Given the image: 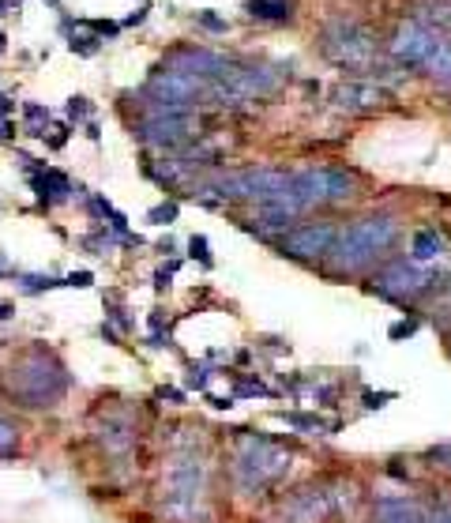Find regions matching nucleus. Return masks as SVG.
<instances>
[{
  "instance_id": "2",
  "label": "nucleus",
  "mask_w": 451,
  "mask_h": 523,
  "mask_svg": "<svg viewBox=\"0 0 451 523\" xmlns=\"http://www.w3.org/2000/svg\"><path fill=\"white\" fill-rule=\"evenodd\" d=\"M391 241H395V222L383 218V215H373V218L354 222V226L331 245V253H335V264L342 271H357V268L373 264Z\"/></svg>"
},
{
  "instance_id": "16",
  "label": "nucleus",
  "mask_w": 451,
  "mask_h": 523,
  "mask_svg": "<svg viewBox=\"0 0 451 523\" xmlns=\"http://www.w3.org/2000/svg\"><path fill=\"white\" fill-rule=\"evenodd\" d=\"M245 11L252 19H290V0H248Z\"/></svg>"
},
{
  "instance_id": "25",
  "label": "nucleus",
  "mask_w": 451,
  "mask_h": 523,
  "mask_svg": "<svg viewBox=\"0 0 451 523\" xmlns=\"http://www.w3.org/2000/svg\"><path fill=\"white\" fill-rule=\"evenodd\" d=\"M90 106H87V98H68V117L72 121H79V117H87Z\"/></svg>"
},
{
  "instance_id": "10",
  "label": "nucleus",
  "mask_w": 451,
  "mask_h": 523,
  "mask_svg": "<svg viewBox=\"0 0 451 523\" xmlns=\"http://www.w3.org/2000/svg\"><path fill=\"white\" fill-rule=\"evenodd\" d=\"M433 31L425 27V23H403L399 31H395V38H391V57L399 60V64H425V57H429V49H433Z\"/></svg>"
},
{
  "instance_id": "30",
  "label": "nucleus",
  "mask_w": 451,
  "mask_h": 523,
  "mask_svg": "<svg viewBox=\"0 0 451 523\" xmlns=\"http://www.w3.org/2000/svg\"><path fill=\"white\" fill-rule=\"evenodd\" d=\"M16 113V102H11L8 95H0V117H11Z\"/></svg>"
},
{
  "instance_id": "5",
  "label": "nucleus",
  "mask_w": 451,
  "mask_h": 523,
  "mask_svg": "<svg viewBox=\"0 0 451 523\" xmlns=\"http://www.w3.org/2000/svg\"><path fill=\"white\" fill-rule=\"evenodd\" d=\"M290 174L282 169H241V174H226L215 181V192L222 200H275L286 189Z\"/></svg>"
},
{
  "instance_id": "29",
  "label": "nucleus",
  "mask_w": 451,
  "mask_h": 523,
  "mask_svg": "<svg viewBox=\"0 0 451 523\" xmlns=\"http://www.w3.org/2000/svg\"><path fill=\"white\" fill-rule=\"evenodd\" d=\"M95 31L105 34V38H117V31H121V27H117V23H95Z\"/></svg>"
},
{
  "instance_id": "28",
  "label": "nucleus",
  "mask_w": 451,
  "mask_h": 523,
  "mask_svg": "<svg viewBox=\"0 0 451 523\" xmlns=\"http://www.w3.org/2000/svg\"><path fill=\"white\" fill-rule=\"evenodd\" d=\"M147 11H151L147 4H143V8H136V11H132V16L124 19V27H136V23H143V19H147Z\"/></svg>"
},
{
  "instance_id": "35",
  "label": "nucleus",
  "mask_w": 451,
  "mask_h": 523,
  "mask_svg": "<svg viewBox=\"0 0 451 523\" xmlns=\"http://www.w3.org/2000/svg\"><path fill=\"white\" fill-rule=\"evenodd\" d=\"M4 49H8V38H4V34H0V53H4Z\"/></svg>"
},
{
  "instance_id": "8",
  "label": "nucleus",
  "mask_w": 451,
  "mask_h": 523,
  "mask_svg": "<svg viewBox=\"0 0 451 523\" xmlns=\"http://www.w3.org/2000/svg\"><path fill=\"white\" fill-rule=\"evenodd\" d=\"M331 245H335V226L331 222H309V226H297L286 233L282 253L297 260H312V256L331 253Z\"/></svg>"
},
{
  "instance_id": "36",
  "label": "nucleus",
  "mask_w": 451,
  "mask_h": 523,
  "mask_svg": "<svg viewBox=\"0 0 451 523\" xmlns=\"http://www.w3.org/2000/svg\"><path fill=\"white\" fill-rule=\"evenodd\" d=\"M49 4H57V0H49Z\"/></svg>"
},
{
  "instance_id": "13",
  "label": "nucleus",
  "mask_w": 451,
  "mask_h": 523,
  "mask_svg": "<svg viewBox=\"0 0 451 523\" xmlns=\"http://www.w3.org/2000/svg\"><path fill=\"white\" fill-rule=\"evenodd\" d=\"M425 68H429V75L440 87H451V38H440V34L433 38V49H429V57H425Z\"/></svg>"
},
{
  "instance_id": "20",
  "label": "nucleus",
  "mask_w": 451,
  "mask_h": 523,
  "mask_svg": "<svg viewBox=\"0 0 451 523\" xmlns=\"http://www.w3.org/2000/svg\"><path fill=\"white\" fill-rule=\"evenodd\" d=\"M11 455H19V426L0 418V460H11Z\"/></svg>"
},
{
  "instance_id": "23",
  "label": "nucleus",
  "mask_w": 451,
  "mask_h": 523,
  "mask_svg": "<svg viewBox=\"0 0 451 523\" xmlns=\"http://www.w3.org/2000/svg\"><path fill=\"white\" fill-rule=\"evenodd\" d=\"M90 282H95V275H90V271H72L68 279H60V286H72V290H87Z\"/></svg>"
},
{
  "instance_id": "12",
  "label": "nucleus",
  "mask_w": 451,
  "mask_h": 523,
  "mask_svg": "<svg viewBox=\"0 0 451 523\" xmlns=\"http://www.w3.org/2000/svg\"><path fill=\"white\" fill-rule=\"evenodd\" d=\"M31 189L38 192V204H46V207L64 204V200H72V192H79V189H72V181L64 177L60 169H49V166L31 174Z\"/></svg>"
},
{
  "instance_id": "9",
  "label": "nucleus",
  "mask_w": 451,
  "mask_h": 523,
  "mask_svg": "<svg viewBox=\"0 0 451 523\" xmlns=\"http://www.w3.org/2000/svg\"><path fill=\"white\" fill-rule=\"evenodd\" d=\"M429 282H433L429 271H418L410 264H391L388 271H380V275H376V290L383 297H399V302H406V297L425 294Z\"/></svg>"
},
{
  "instance_id": "1",
  "label": "nucleus",
  "mask_w": 451,
  "mask_h": 523,
  "mask_svg": "<svg viewBox=\"0 0 451 523\" xmlns=\"http://www.w3.org/2000/svg\"><path fill=\"white\" fill-rule=\"evenodd\" d=\"M0 391L23 411H49L68 391V376L46 347H31L0 373Z\"/></svg>"
},
{
  "instance_id": "26",
  "label": "nucleus",
  "mask_w": 451,
  "mask_h": 523,
  "mask_svg": "<svg viewBox=\"0 0 451 523\" xmlns=\"http://www.w3.org/2000/svg\"><path fill=\"white\" fill-rule=\"evenodd\" d=\"M189 248H192V256H200L203 264H211V253H207V241H203V238H192Z\"/></svg>"
},
{
  "instance_id": "34",
  "label": "nucleus",
  "mask_w": 451,
  "mask_h": 523,
  "mask_svg": "<svg viewBox=\"0 0 451 523\" xmlns=\"http://www.w3.org/2000/svg\"><path fill=\"white\" fill-rule=\"evenodd\" d=\"M0 275H8V264H4V256H0Z\"/></svg>"
},
{
  "instance_id": "14",
  "label": "nucleus",
  "mask_w": 451,
  "mask_h": 523,
  "mask_svg": "<svg viewBox=\"0 0 451 523\" xmlns=\"http://www.w3.org/2000/svg\"><path fill=\"white\" fill-rule=\"evenodd\" d=\"M335 102H339V106H376V102H380V90L357 87V83H342V87L335 90Z\"/></svg>"
},
{
  "instance_id": "7",
  "label": "nucleus",
  "mask_w": 451,
  "mask_h": 523,
  "mask_svg": "<svg viewBox=\"0 0 451 523\" xmlns=\"http://www.w3.org/2000/svg\"><path fill=\"white\" fill-rule=\"evenodd\" d=\"M192 128H196L192 117H184V113H154L136 125V139L151 143V147H177V143L192 136Z\"/></svg>"
},
{
  "instance_id": "3",
  "label": "nucleus",
  "mask_w": 451,
  "mask_h": 523,
  "mask_svg": "<svg viewBox=\"0 0 451 523\" xmlns=\"http://www.w3.org/2000/svg\"><path fill=\"white\" fill-rule=\"evenodd\" d=\"M278 75L275 68H226L218 80L207 83V95L211 102H218V106H237V102H248V98H260V95H271L278 87Z\"/></svg>"
},
{
  "instance_id": "18",
  "label": "nucleus",
  "mask_w": 451,
  "mask_h": 523,
  "mask_svg": "<svg viewBox=\"0 0 451 523\" xmlns=\"http://www.w3.org/2000/svg\"><path fill=\"white\" fill-rule=\"evenodd\" d=\"M444 253V241H440V233H433V230H421L418 238H414V260H433V256H440Z\"/></svg>"
},
{
  "instance_id": "11",
  "label": "nucleus",
  "mask_w": 451,
  "mask_h": 523,
  "mask_svg": "<svg viewBox=\"0 0 451 523\" xmlns=\"http://www.w3.org/2000/svg\"><path fill=\"white\" fill-rule=\"evenodd\" d=\"M166 68L169 72H184V75H196V80H218V75L230 68L226 64V57L218 53H211V49H177L174 57L166 60Z\"/></svg>"
},
{
  "instance_id": "27",
  "label": "nucleus",
  "mask_w": 451,
  "mask_h": 523,
  "mask_svg": "<svg viewBox=\"0 0 451 523\" xmlns=\"http://www.w3.org/2000/svg\"><path fill=\"white\" fill-rule=\"evenodd\" d=\"M16 139V125H11V117H0V143Z\"/></svg>"
},
{
  "instance_id": "17",
  "label": "nucleus",
  "mask_w": 451,
  "mask_h": 523,
  "mask_svg": "<svg viewBox=\"0 0 451 523\" xmlns=\"http://www.w3.org/2000/svg\"><path fill=\"white\" fill-rule=\"evenodd\" d=\"M16 286H19V294H42V290H57L60 279L34 275V271H16Z\"/></svg>"
},
{
  "instance_id": "19",
  "label": "nucleus",
  "mask_w": 451,
  "mask_h": 523,
  "mask_svg": "<svg viewBox=\"0 0 451 523\" xmlns=\"http://www.w3.org/2000/svg\"><path fill=\"white\" fill-rule=\"evenodd\" d=\"M23 117H26V121H31V128H26V136H34V139H46L49 110H46V106H38V102H26V106H23Z\"/></svg>"
},
{
  "instance_id": "4",
  "label": "nucleus",
  "mask_w": 451,
  "mask_h": 523,
  "mask_svg": "<svg viewBox=\"0 0 451 523\" xmlns=\"http://www.w3.org/2000/svg\"><path fill=\"white\" fill-rule=\"evenodd\" d=\"M324 53L335 64H342V68H365L373 60L376 46L368 38V31H361L354 19H335L324 31Z\"/></svg>"
},
{
  "instance_id": "15",
  "label": "nucleus",
  "mask_w": 451,
  "mask_h": 523,
  "mask_svg": "<svg viewBox=\"0 0 451 523\" xmlns=\"http://www.w3.org/2000/svg\"><path fill=\"white\" fill-rule=\"evenodd\" d=\"M376 519L380 523H421V512L406 501H383L376 508Z\"/></svg>"
},
{
  "instance_id": "33",
  "label": "nucleus",
  "mask_w": 451,
  "mask_h": 523,
  "mask_svg": "<svg viewBox=\"0 0 451 523\" xmlns=\"http://www.w3.org/2000/svg\"><path fill=\"white\" fill-rule=\"evenodd\" d=\"M0 16H8V0H0Z\"/></svg>"
},
{
  "instance_id": "24",
  "label": "nucleus",
  "mask_w": 451,
  "mask_h": 523,
  "mask_svg": "<svg viewBox=\"0 0 451 523\" xmlns=\"http://www.w3.org/2000/svg\"><path fill=\"white\" fill-rule=\"evenodd\" d=\"M196 23H200V27H207V31H215V34H222V31H226V19L211 16V11H196Z\"/></svg>"
},
{
  "instance_id": "22",
  "label": "nucleus",
  "mask_w": 451,
  "mask_h": 523,
  "mask_svg": "<svg viewBox=\"0 0 451 523\" xmlns=\"http://www.w3.org/2000/svg\"><path fill=\"white\" fill-rule=\"evenodd\" d=\"M174 218H177V204H162L151 211V222H158V226H169Z\"/></svg>"
},
{
  "instance_id": "6",
  "label": "nucleus",
  "mask_w": 451,
  "mask_h": 523,
  "mask_svg": "<svg viewBox=\"0 0 451 523\" xmlns=\"http://www.w3.org/2000/svg\"><path fill=\"white\" fill-rule=\"evenodd\" d=\"M286 470V455L267 440H245L241 444V455H237V475L245 478V486H260L275 475Z\"/></svg>"
},
{
  "instance_id": "21",
  "label": "nucleus",
  "mask_w": 451,
  "mask_h": 523,
  "mask_svg": "<svg viewBox=\"0 0 451 523\" xmlns=\"http://www.w3.org/2000/svg\"><path fill=\"white\" fill-rule=\"evenodd\" d=\"M68 49H72V53H79V57H95V53H98V38H90V34H72Z\"/></svg>"
},
{
  "instance_id": "31",
  "label": "nucleus",
  "mask_w": 451,
  "mask_h": 523,
  "mask_svg": "<svg viewBox=\"0 0 451 523\" xmlns=\"http://www.w3.org/2000/svg\"><path fill=\"white\" fill-rule=\"evenodd\" d=\"M11 317H16V305H11V302H0V324L11 320Z\"/></svg>"
},
{
  "instance_id": "32",
  "label": "nucleus",
  "mask_w": 451,
  "mask_h": 523,
  "mask_svg": "<svg viewBox=\"0 0 451 523\" xmlns=\"http://www.w3.org/2000/svg\"><path fill=\"white\" fill-rule=\"evenodd\" d=\"M433 523H451V508H444V512H440V516H436Z\"/></svg>"
}]
</instances>
